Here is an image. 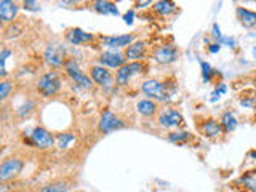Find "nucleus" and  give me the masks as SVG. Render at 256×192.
<instances>
[{
  "label": "nucleus",
  "instance_id": "38",
  "mask_svg": "<svg viewBox=\"0 0 256 192\" xmlns=\"http://www.w3.org/2000/svg\"><path fill=\"white\" fill-rule=\"evenodd\" d=\"M219 50H221V43H219V42L212 43V45L208 47V52H210V53H218Z\"/></svg>",
  "mask_w": 256,
  "mask_h": 192
},
{
  "label": "nucleus",
  "instance_id": "22",
  "mask_svg": "<svg viewBox=\"0 0 256 192\" xmlns=\"http://www.w3.org/2000/svg\"><path fill=\"white\" fill-rule=\"evenodd\" d=\"M219 123H221V127H223V132L224 133H231V132H234V130L237 128V118L229 111L224 112V114L221 115Z\"/></svg>",
  "mask_w": 256,
  "mask_h": 192
},
{
  "label": "nucleus",
  "instance_id": "11",
  "mask_svg": "<svg viewBox=\"0 0 256 192\" xmlns=\"http://www.w3.org/2000/svg\"><path fill=\"white\" fill-rule=\"evenodd\" d=\"M178 55L179 52L175 45H163V47L157 48L154 52V59L158 64H172L178 59Z\"/></svg>",
  "mask_w": 256,
  "mask_h": 192
},
{
  "label": "nucleus",
  "instance_id": "31",
  "mask_svg": "<svg viewBox=\"0 0 256 192\" xmlns=\"http://www.w3.org/2000/svg\"><path fill=\"white\" fill-rule=\"evenodd\" d=\"M240 183L245 186L247 189H250L252 192H256V179L253 176H250V174H247V176L240 178Z\"/></svg>",
  "mask_w": 256,
  "mask_h": 192
},
{
  "label": "nucleus",
  "instance_id": "43",
  "mask_svg": "<svg viewBox=\"0 0 256 192\" xmlns=\"http://www.w3.org/2000/svg\"><path fill=\"white\" fill-rule=\"evenodd\" d=\"M232 2H238V0H232Z\"/></svg>",
  "mask_w": 256,
  "mask_h": 192
},
{
  "label": "nucleus",
  "instance_id": "19",
  "mask_svg": "<svg viewBox=\"0 0 256 192\" xmlns=\"http://www.w3.org/2000/svg\"><path fill=\"white\" fill-rule=\"evenodd\" d=\"M202 133L205 134L207 138H218L221 136L224 132H223V127H221L219 122H216L215 118H208V120L203 122L202 125Z\"/></svg>",
  "mask_w": 256,
  "mask_h": 192
},
{
  "label": "nucleus",
  "instance_id": "36",
  "mask_svg": "<svg viewBox=\"0 0 256 192\" xmlns=\"http://www.w3.org/2000/svg\"><path fill=\"white\" fill-rule=\"evenodd\" d=\"M212 36H213L218 42H221V38H223V36H221V31H219V26H218V24H213V32H212Z\"/></svg>",
  "mask_w": 256,
  "mask_h": 192
},
{
  "label": "nucleus",
  "instance_id": "27",
  "mask_svg": "<svg viewBox=\"0 0 256 192\" xmlns=\"http://www.w3.org/2000/svg\"><path fill=\"white\" fill-rule=\"evenodd\" d=\"M11 55V52L8 48H3L2 53H0V74L2 77H7V67H5V63H7V58Z\"/></svg>",
  "mask_w": 256,
  "mask_h": 192
},
{
  "label": "nucleus",
  "instance_id": "42",
  "mask_svg": "<svg viewBox=\"0 0 256 192\" xmlns=\"http://www.w3.org/2000/svg\"><path fill=\"white\" fill-rule=\"evenodd\" d=\"M253 85H255V88H256V77L253 78Z\"/></svg>",
  "mask_w": 256,
  "mask_h": 192
},
{
  "label": "nucleus",
  "instance_id": "17",
  "mask_svg": "<svg viewBox=\"0 0 256 192\" xmlns=\"http://www.w3.org/2000/svg\"><path fill=\"white\" fill-rule=\"evenodd\" d=\"M236 16H237L238 22H240L243 27H248V29L256 27V11L243 8V7H237Z\"/></svg>",
  "mask_w": 256,
  "mask_h": 192
},
{
  "label": "nucleus",
  "instance_id": "12",
  "mask_svg": "<svg viewBox=\"0 0 256 192\" xmlns=\"http://www.w3.org/2000/svg\"><path fill=\"white\" fill-rule=\"evenodd\" d=\"M99 64L101 66H106V67H111V69H120L123 64H127L125 61V55H122L120 52H102L99 55Z\"/></svg>",
  "mask_w": 256,
  "mask_h": 192
},
{
  "label": "nucleus",
  "instance_id": "25",
  "mask_svg": "<svg viewBox=\"0 0 256 192\" xmlns=\"http://www.w3.org/2000/svg\"><path fill=\"white\" fill-rule=\"evenodd\" d=\"M69 189H71V186L66 181H56L48 186H43L40 192H69Z\"/></svg>",
  "mask_w": 256,
  "mask_h": 192
},
{
  "label": "nucleus",
  "instance_id": "4",
  "mask_svg": "<svg viewBox=\"0 0 256 192\" xmlns=\"http://www.w3.org/2000/svg\"><path fill=\"white\" fill-rule=\"evenodd\" d=\"M146 69V66L139 61H132V63H127L123 64L120 69H117V74H116V83L117 85H128V82L132 80L133 76H138V74H143Z\"/></svg>",
  "mask_w": 256,
  "mask_h": 192
},
{
  "label": "nucleus",
  "instance_id": "26",
  "mask_svg": "<svg viewBox=\"0 0 256 192\" xmlns=\"http://www.w3.org/2000/svg\"><path fill=\"white\" fill-rule=\"evenodd\" d=\"M21 32H22V27L18 26V24H13V26H10V27H7V29H5L3 37L5 38H15V37L21 36Z\"/></svg>",
  "mask_w": 256,
  "mask_h": 192
},
{
  "label": "nucleus",
  "instance_id": "32",
  "mask_svg": "<svg viewBox=\"0 0 256 192\" xmlns=\"http://www.w3.org/2000/svg\"><path fill=\"white\" fill-rule=\"evenodd\" d=\"M227 92V87H226V83H219L218 87H216V90L213 92V95H212V101H216L219 98L221 95H224Z\"/></svg>",
  "mask_w": 256,
  "mask_h": 192
},
{
  "label": "nucleus",
  "instance_id": "10",
  "mask_svg": "<svg viewBox=\"0 0 256 192\" xmlns=\"http://www.w3.org/2000/svg\"><path fill=\"white\" fill-rule=\"evenodd\" d=\"M183 122H184V118L183 115L179 114L178 111L176 109H163L160 112V115H158V125H160L162 128H176V127H179V125H183Z\"/></svg>",
  "mask_w": 256,
  "mask_h": 192
},
{
  "label": "nucleus",
  "instance_id": "35",
  "mask_svg": "<svg viewBox=\"0 0 256 192\" xmlns=\"http://www.w3.org/2000/svg\"><path fill=\"white\" fill-rule=\"evenodd\" d=\"M133 18H135V11H133V10H128L127 13L123 15V21L127 22L128 26L133 24Z\"/></svg>",
  "mask_w": 256,
  "mask_h": 192
},
{
  "label": "nucleus",
  "instance_id": "18",
  "mask_svg": "<svg viewBox=\"0 0 256 192\" xmlns=\"http://www.w3.org/2000/svg\"><path fill=\"white\" fill-rule=\"evenodd\" d=\"M92 8L99 15H112L118 16V8L117 5L111 2V0H95L92 3Z\"/></svg>",
  "mask_w": 256,
  "mask_h": 192
},
{
  "label": "nucleus",
  "instance_id": "41",
  "mask_svg": "<svg viewBox=\"0 0 256 192\" xmlns=\"http://www.w3.org/2000/svg\"><path fill=\"white\" fill-rule=\"evenodd\" d=\"M253 56H255V59H256V47L253 48Z\"/></svg>",
  "mask_w": 256,
  "mask_h": 192
},
{
  "label": "nucleus",
  "instance_id": "23",
  "mask_svg": "<svg viewBox=\"0 0 256 192\" xmlns=\"http://www.w3.org/2000/svg\"><path fill=\"white\" fill-rule=\"evenodd\" d=\"M74 139H76V136H74L72 133H61L56 136V148L64 151L69 148L71 143H74Z\"/></svg>",
  "mask_w": 256,
  "mask_h": 192
},
{
  "label": "nucleus",
  "instance_id": "3",
  "mask_svg": "<svg viewBox=\"0 0 256 192\" xmlns=\"http://www.w3.org/2000/svg\"><path fill=\"white\" fill-rule=\"evenodd\" d=\"M141 92H143L146 96H149L151 99L157 101V103H163V101L170 99V92L167 90V87H165L162 82L156 80V78H151V80L143 82Z\"/></svg>",
  "mask_w": 256,
  "mask_h": 192
},
{
  "label": "nucleus",
  "instance_id": "24",
  "mask_svg": "<svg viewBox=\"0 0 256 192\" xmlns=\"http://www.w3.org/2000/svg\"><path fill=\"white\" fill-rule=\"evenodd\" d=\"M189 139H191V133L183 132V130H179V132H172L168 134V141L175 144H184Z\"/></svg>",
  "mask_w": 256,
  "mask_h": 192
},
{
  "label": "nucleus",
  "instance_id": "28",
  "mask_svg": "<svg viewBox=\"0 0 256 192\" xmlns=\"http://www.w3.org/2000/svg\"><path fill=\"white\" fill-rule=\"evenodd\" d=\"M32 109H34V103H32V101H26L24 104L20 106L18 109H16V114H18L20 117H26V115L31 114Z\"/></svg>",
  "mask_w": 256,
  "mask_h": 192
},
{
  "label": "nucleus",
  "instance_id": "2",
  "mask_svg": "<svg viewBox=\"0 0 256 192\" xmlns=\"http://www.w3.org/2000/svg\"><path fill=\"white\" fill-rule=\"evenodd\" d=\"M64 69L67 72V76L77 83V87H80L83 90H90L93 87V78L85 74V72L80 69V66L77 64L76 59H66Z\"/></svg>",
  "mask_w": 256,
  "mask_h": 192
},
{
  "label": "nucleus",
  "instance_id": "20",
  "mask_svg": "<svg viewBox=\"0 0 256 192\" xmlns=\"http://www.w3.org/2000/svg\"><path fill=\"white\" fill-rule=\"evenodd\" d=\"M152 8L160 16H170L178 10V7H176V3L173 2V0H157V2H154Z\"/></svg>",
  "mask_w": 256,
  "mask_h": 192
},
{
  "label": "nucleus",
  "instance_id": "14",
  "mask_svg": "<svg viewBox=\"0 0 256 192\" xmlns=\"http://www.w3.org/2000/svg\"><path fill=\"white\" fill-rule=\"evenodd\" d=\"M20 5L16 0H0V19L3 24L13 22L16 15H18Z\"/></svg>",
  "mask_w": 256,
  "mask_h": 192
},
{
  "label": "nucleus",
  "instance_id": "1",
  "mask_svg": "<svg viewBox=\"0 0 256 192\" xmlns=\"http://www.w3.org/2000/svg\"><path fill=\"white\" fill-rule=\"evenodd\" d=\"M61 87H62V82L55 71H50L47 74H43L37 82V92L42 96H45V98H51V96L58 95Z\"/></svg>",
  "mask_w": 256,
  "mask_h": 192
},
{
  "label": "nucleus",
  "instance_id": "6",
  "mask_svg": "<svg viewBox=\"0 0 256 192\" xmlns=\"http://www.w3.org/2000/svg\"><path fill=\"white\" fill-rule=\"evenodd\" d=\"M22 168H24V162L21 159L11 157V159L3 160L2 167H0V179H2L3 183L8 181V179H13L22 172Z\"/></svg>",
  "mask_w": 256,
  "mask_h": 192
},
{
  "label": "nucleus",
  "instance_id": "8",
  "mask_svg": "<svg viewBox=\"0 0 256 192\" xmlns=\"http://www.w3.org/2000/svg\"><path fill=\"white\" fill-rule=\"evenodd\" d=\"M90 77L93 78L96 85L102 88H111L114 85V76L106 66H92L90 67Z\"/></svg>",
  "mask_w": 256,
  "mask_h": 192
},
{
  "label": "nucleus",
  "instance_id": "15",
  "mask_svg": "<svg viewBox=\"0 0 256 192\" xmlns=\"http://www.w3.org/2000/svg\"><path fill=\"white\" fill-rule=\"evenodd\" d=\"M135 42L133 34H125V36H106L101 37V43L109 48H127Z\"/></svg>",
  "mask_w": 256,
  "mask_h": 192
},
{
  "label": "nucleus",
  "instance_id": "33",
  "mask_svg": "<svg viewBox=\"0 0 256 192\" xmlns=\"http://www.w3.org/2000/svg\"><path fill=\"white\" fill-rule=\"evenodd\" d=\"M22 8L31 10V11H37L39 10L36 0H22Z\"/></svg>",
  "mask_w": 256,
  "mask_h": 192
},
{
  "label": "nucleus",
  "instance_id": "7",
  "mask_svg": "<svg viewBox=\"0 0 256 192\" xmlns=\"http://www.w3.org/2000/svg\"><path fill=\"white\" fill-rule=\"evenodd\" d=\"M29 144L36 146L39 149H50L55 144V138L48 130H45L43 127H36L31 133Z\"/></svg>",
  "mask_w": 256,
  "mask_h": 192
},
{
  "label": "nucleus",
  "instance_id": "37",
  "mask_svg": "<svg viewBox=\"0 0 256 192\" xmlns=\"http://www.w3.org/2000/svg\"><path fill=\"white\" fill-rule=\"evenodd\" d=\"M219 43H226L227 47H232V48L236 47V40H234V38H229V37H223Z\"/></svg>",
  "mask_w": 256,
  "mask_h": 192
},
{
  "label": "nucleus",
  "instance_id": "13",
  "mask_svg": "<svg viewBox=\"0 0 256 192\" xmlns=\"http://www.w3.org/2000/svg\"><path fill=\"white\" fill-rule=\"evenodd\" d=\"M66 40L69 42L71 45H85L95 40V36L90 32H85L83 29H79V27H72V29L66 31Z\"/></svg>",
  "mask_w": 256,
  "mask_h": 192
},
{
  "label": "nucleus",
  "instance_id": "39",
  "mask_svg": "<svg viewBox=\"0 0 256 192\" xmlns=\"http://www.w3.org/2000/svg\"><path fill=\"white\" fill-rule=\"evenodd\" d=\"M77 0H59V7H71V5H76Z\"/></svg>",
  "mask_w": 256,
  "mask_h": 192
},
{
  "label": "nucleus",
  "instance_id": "5",
  "mask_svg": "<svg viewBox=\"0 0 256 192\" xmlns=\"http://www.w3.org/2000/svg\"><path fill=\"white\" fill-rule=\"evenodd\" d=\"M123 127H125V122L122 120V118H118L112 111L102 112L99 122H98V130L104 134L112 133V132H116V130H120Z\"/></svg>",
  "mask_w": 256,
  "mask_h": 192
},
{
  "label": "nucleus",
  "instance_id": "34",
  "mask_svg": "<svg viewBox=\"0 0 256 192\" xmlns=\"http://www.w3.org/2000/svg\"><path fill=\"white\" fill-rule=\"evenodd\" d=\"M151 3H154V0H135V7L136 8H146V7H149Z\"/></svg>",
  "mask_w": 256,
  "mask_h": 192
},
{
  "label": "nucleus",
  "instance_id": "29",
  "mask_svg": "<svg viewBox=\"0 0 256 192\" xmlns=\"http://www.w3.org/2000/svg\"><path fill=\"white\" fill-rule=\"evenodd\" d=\"M200 67H202V77H203V80L205 82H210L212 80V77L215 74V71L210 67L208 63H205V61H200Z\"/></svg>",
  "mask_w": 256,
  "mask_h": 192
},
{
  "label": "nucleus",
  "instance_id": "30",
  "mask_svg": "<svg viewBox=\"0 0 256 192\" xmlns=\"http://www.w3.org/2000/svg\"><path fill=\"white\" fill-rule=\"evenodd\" d=\"M11 90H13V85L8 80H2V83H0V99L2 101L7 99Z\"/></svg>",
  "mask_w": 256,
  "mask_h": 192
},
{
  "label": "nucleus",
  "instance_id": "9",
  "mask_svg": "<svg viewBox=\"0 0 256 192\" xmlns=\"http://www.w3.org/2000/svg\"><path fill=\"white\" fill-rule=\"evenodd\" d=\"M43 58H45V61H47L50 66H53V67L64 66V63H66L64 48H62L59 43H50L48 47L45 48Z\"/></svg>",
  "mask_w": 256,
  "mask_h": 192
},
{
  "label": "nucleus",
  "instance_id": "40",
  "mask_svg": "<svg viewBox=\"0 0 256 192\" xmlns=\"http://www.w3.org/2000/svg\"><path fill=\"white\" fill-rule=\"evenodd\" d=\"M250 157H253V159L256 160V151H252V152H250Z\"/></svg>",
  "mask_w": 256,
  "mask_h": 192
},
{
  "label": "nucleus",
  "instance_id": "21",
  "mask_svg": "<svg viewBox=\"0 0 256 192\" xmlns=\"http://www.w3.org/2000/svg\"><path fill=\"white\" fill-rule=\"evenodd\" d=\"M136 112L143 117H152L157 112V103L152 99H141L136 103Z\"/></svg>",
  "mask_w": 256,
  "mask_h": 192
},
{
  "label": "nucleus",
  "instance_id": "16",
  "mask_svg": "<svg viewBox=\"0 0 256 192\" xmlns=\"http://www.w3.org/2000/svg\"><path fill=\"white\" fill-rule=\"evenodd\" d=\"M146 47L147 43L143 42V40H136L133 42L130 47H127V50H125V58H127L128 61H139L144 58L146 55Z\"/></svg>",
  "mask_w": 256,
  "mask_h": 192
}]
</instances>
